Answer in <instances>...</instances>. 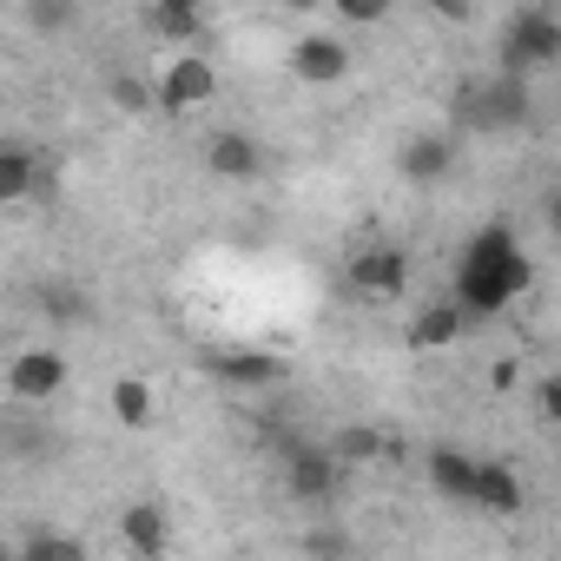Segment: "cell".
<instances>
[{
	"instance_id": "1",
	"label": "cell",
	"mask_w": 561,
	"mask_h": 561,
	"mask_svg": "<svg viewBox=\"0 0 561 561\" xmlns=\"http://www.w3.org/2000/svg\"><path fill=\"white\" fill-rule=\"evenodd\" d=\"M528 277H535V264H528L522 238H515L508 225H482V231L462 244V257H456V298H449V305H462V311L482 324V318L508 311V305L528 291Z\"/></svg>"
},
{
	"instance_id": "2",
	"label": "cell",
	"mask_w": 561,
	"mask_h": 561,
	"mask_svg": "<svg viewBox=\"0 0 561 561\" xmlns=\"http://www.w3.org/2000/svg\"><path fill=\"white\" fill-rule=\"evenodd\" d=\"M554 60H561V21L548 8H515L502 27V73L522 80V73L554 67Z\"/></svg>"
},
{
	"instance_id": "3",
	"label": "cell",
	"mask_w": 561,
	"mask_h": 561,
	"mask_svg": "<svg viewBox=\"0 0 561 561\" xmlns=\"http://www.w3.org/2000/svg\"><path fill=\"white\" fill-rule=\"evenodd\" d=\"M277 449H285V489H291L298 502H331V495L344 489V469H337V456H331L324 443L285 436Z\"/></svg>"
},
{
	"instance_id": "4",
	"label": "cell",
	"mask_w": 561,
	"mask_h": 561,
	"mask_svg": "<svg viewBox=\"0 0 561 561\" xmlns=\"http://www.w3.org/2000/svg\"><path fill=\"white\" fill-rule=\"evenodd\" d=\"M403 285H410V251L403 244H364V251H351V291L357 298L390 305V298H403Z\"/></svg>"
},
{
	"instance_id": "5",
	"label": "cell",
	"mask_w": 561,
	"mask_h": 561,
	"mask_svg": "<svg viewBox=\"0 0 561 561\" xmlns=\"http://www.w3.org/2000/svg\"><path fill=\"white\" fill-rule=\"evenodd\" d=\"M211 93H218V67L205 54H172V67L152 87V100L165 113H198V106H211Z\"/></svg>"
},
{
	"instance_id": "6",
	"label": "cell",
	"mask_w": 561,
	"mask_h": 561,
	"mask_svg": "<svg viewBox=\"0 0 561 561\" xmlns=\"http://www.w3.org/2000/svg\"><path fill=\"white\" fill-rule=\"evenodd\" d=\"M205 370L218 383H231V390H271V383H285V364H277L271 351H257V344H225V351L205 357Z\"/></svg>"
},
{
	"instance_id": "7",
	"label": "cell",
	"mask_w": 561,
	"mask_h": 561,
	"mask_svg": "<svg viewBox=\"0 0 561 561\" xmlns=\"http://www.w3.org/2000/svg\"><path fill=\"white\" fill-rule=\"evenodd\" d=\"M462 113H469L476 126H522V119H528V87L508 80V73H495L489 87H469V93H462Z\"/></svg>"
},
{
	"instance_id": "8",
	"label": "cell",
	"mask_w": 561,
	"mask_h": 561,
	"mask_svg": "<svg viewBox=\"0 0 561 561\" xmlns=\"http://www.w3.org/2000/svg\"><path fill=\"white\" fill-rule=\"evenodd\" d=\"M8 390H14L21 403L60 397V390H67V357H60V351H21V357L8 364Z\"/></svg>"
},
{
	"instance_id": "9",
	"label": "cell",
	"mask_w": 561,
	"mask_h": 561,
	"mask_svg": "<svg viewBox=\"0 0 561 561\" xmlns=\"http://www.w3.org/2000/svg\"><path fill=\"white\" fill-rule=\"evenodd\" d=\"M119 541H126L133 561H165V548H172L165 508H159V502H126V508H119Z\"/></svg>"
},
{
	"instance_id": "10",
	"label": "cell",
	"mask_w": 561,
	"mask_h": 561,
	"mask_svg": "<svg viewBox=\"0 0 561 561\" xmlns=\"http://www.w3.org/2000/svg\"><path fill=\"white\" fill-rule=\"evenodd\" d=\"M291 73H298L305 87H337V80H351V47L331 41V34H305V41L291 47Z\"/></svg>"
},
{
	"instance_id": "11",
	"label": "cell",
	"mask_w": 561,
	"mask_h": 561,
	"mask_svg": "<svg viewBox=\"0 0 561 561\" xmlns=\"http://www.w3.org/2000/svg\"><path fill=\"white\" fill-rule=\"evenodd\" d=\"M397 172H403L410 185H443V179L456 172V146H449V133H416V139H403Z\"/></svg>"
},
{
	"instance_id": "12",
	"label": "cell",
	"mask_w": 561,
	"mask_h": 561,
	"mask_svg": "<svg viewBox=\"0 0 561 561\" xmlns=\"http://www.w3.org/2000/svg\"><path fill=\"white\" fill-rule=\"evenodd\" d=\"M469 508H482V515H522L528 508V489H522V476L508 462H476Z\"/></svg>"
},
{
	"instance_id": "13",
	"label": "cell",
	"mask_w": 561,
	"mask_h": 561,
	"mask_svg": "<svg viewBox=\"0 0 561 561\" xmlns=\"http://www.w3.org/2000/svg\"><path fill=\"white\" fill-rule=\"evenodd\" d=\"M469 331H476V318H469L462 305L436 298V305H423V311H416V324H410V344H416V351H449V344H462Z\"/></svg>"
},
{
	"instance_id": "14",
	"label": "cell",
	"mask_w": 561,
	"mask_h": 561,
	"mask_svg": "<svg viewBox=\"0 0 561 561\" xmlns=\"http://www.w3.org/2000/svg\"><path fill=\"white\" fill-rule=\"evenodd\" d=\"M324 449L337 456V469H370V462H390V456H403V443H390L377 423H344V430H337Z\"/></svg>"
},
{
	"instance_id": "15",
	"label": "cell",
	"mask_w": 561,
	"mask_h": 561,
	"mask_svg": "<svg viewBox=\"0 0 561 561\" xmlns=\"http://www.w3.org/2000/svg\"><path fill=\"white\" fill-rule=\"evenodd\" d=\"M205 165H211L218 179H257V172H264V146L231 126V133H211V139H205Z\"/></svg>"
},
{
	"instance_id": "16",
	"label": "cell",
	"mask_w": 561,
	"mask_h": 561,
	"mask_svg": "<svg viewBox=\"0 0 561 561\" xmlns=\"http://www.w3.org/2000/svg\"><path fill=\"white\" fill-rule=\"evenodd\" d=\"M423 469H430V489L436 495H449V502H469V489H476V456H462V449H430L423 456Z\"/></svg>"
},
{
	"instance_id": "17",
	"label": "cell",
	"mask_w": 561,
	"mask_h": 561,
	"mask_svg": "<svg viewBox=\"0 0 561 561\" xmlns=\"http://www.w3.org/2000/svg\"><path fill=\"white\" fill-rule=\"evenodd\" d=\"M146 27H152L159 41H172L179 54H192V41L205 34V14L192 8V0H159V8H146Z\"/></svg>"
},
{
	"instance_id": "18",
	"label": "cell",
	"mask_w": 561,
	"mask_h": 561,
	"mask_svg": "<svg viewBox=\"0 0 561 561\" xmlns=\"http://www.w3.org/2000/svg\"><path fill=\"white\" fill-rule=\"evenodd\" d=\"M34 305L47 324H87L93 318V298L80 285H60V277H47V285H34Z\"/></svg>"
},
{
	"instance_id": "19",
	"label": "cell",
	"mask_w": 561,
	"mask_h": 561,
	"mask_svg": "<svg viewBox=\"0 0 561 561\" xmlns=\"http://www.w3.org/2000/svg\"><path fill=\"white\" fill-rule=\"evenodd\" d=\"M14 561H87V541H73V535L54 528V522H34Z\"/></svg>"
},
{
	"instance_id": "20",
	"label": "cell",
	"mask_w": 561,
	"mask_h": 561,
	"mask_svg": "<svg viewBox=\"0 0 561 561\" xmlns=\"http://www.w3.org/2000/svg\"><path fill=\"white\" fill-rule=\"evenodd\" d=\"M41 179V159L27 146H0V205H21Z\"/></svg>"
},
{
	"instance_id": "21",
	"label": "cell",
	"mask_w": 561,
	"mask_h": 561,
	"mask_svg": "<svg viewBox=\"0 0 561 561\" xmlns=\"http://www.w3.org/2000/svg\"><path fill=\"white\" fill-rule=\"evenodd\" d=\"M113 423L119 430H152V390L139 377H119L113 383Z\"/></svg>"
},
{
	"instance_id": "22",
	"label": "cell",
	"mask_w": 561,
	"mask_h": 561,
	"mask_svg": "<svg viewBox=\"0 0 561 561\" xmlns=\"http://www.w3.org/2000/svg\"><path fill=\"white\" fill-rule=\"evenodd\" d=\"M305 554L311 561H351V535L344 528H311L305 535Z\"/></svg>"
},
{
	"instance_id": "23",
	"label": "cell",
	"mask_w": 561,
	"mask_h": 561,
	"mask_svg": "<svg viewBox=\"0 0 561 561\" xmlns=\"http://www.w3.org/2000/svg\"><path fill=\"white\" fill-rule=\"evenodd\" d=\"M113 106H119V113H146V106H152V80L119 73V80H113Z\"/></svg>"
},
{
	"instance_id": "24",
	"label": "cell",
	"mask_w": 561,
	"mask_h": 561,
	"mask_svg": "<svg viewBox=\"0 0 561 561\" xmlns=\"http://www.w3.org/2000/svg\"><path fill=\"white\" fill-rule=\"evenodd\" d=\"M390 8H383V0H337V21H351V27H377Z\"/></svg>"
},
{
	"instance_id": "25",
	"label": "cell",
	"mask_w": 561,
	"mask_h": 561,
	"mask_svg": "<svg viewBox=\"0 0 561 561\" xmlns=\"http://www.w3.org/2000/svg\"><path fill=\"white\" fill-rule=\"evenodd\" d=\"M73 14L67 8H27V27H67Z\"/></svg>"
},
{
	"instance_id": "26",
	"label": "cell",
	"mask_w": 561,
	"mask_h": 561,
	"mask_svg": "<svg viewBox=\"0 0 561 561\" xmlns=\"http://www.w3.org/2000/svg\"><path fill=\"white\" fill-rule=\"evenodd\" d=\"M515 377H522V364H515V357H502V364H495V377H489V383H495V390H515Z\"/></svg>"
},
{
	"instance_id": "27",
	"label": "cell",
	"mask_w": 561,
	"mask_h": 561,
	"mask_svg": "<svg viewBox=\"0 0 561 561\" xmlns=\"http://www.w3.org/2000/svg\"><path fill=\"white\" fill-rule=\"evenodd\" d=\"M436 14H443V21H469L476 8H469V0H436Z\"/></svg>"
},
{
	"instance_id": "28",
	"label": "cell",
	"mask_w": 561,
	"mask_h": 561,
	"mask_svg": "<svg viewBox=\"0 0 561 561\" xmlns=\"http://www.w3.org/2000/svg\"><path fill=\"white\" fill-rule=\"evenodd\" d=\"M554 410H561V383L548 377V383H541V416H554Z\"/></svg>"
},
{
	"instance_id": "29",
	"label": "cell",
	"mask_w": 561,
	"mask_h": 561,
	"mask_svg": "<svg viewBox=\"0 0 561 561\" xmlns=\"http://www.w3.org/2000/svg\"><path fill=\"white\" fill-rule=\"evenodd\" d=\"M0 561H14V548H8V541H0Z\"/></svg>"
}]
</instances>
